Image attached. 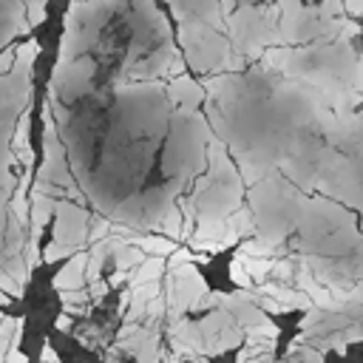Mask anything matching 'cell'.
<instances>
[{"mask_svg":"<svg viewBox=\"0 0 363 363\" xmlns=\"http://www.w3.org/2000/svg\"><path fill=\"white\" fill-rule=\"evenodd\" d=\"M207 164L210 173L196 182L187 204L193 207L199 224H221L233 213H238L241 204V176L233 159L227 156V147L221 139H210L207 145Z\"/></svg>","mask_w":363,"mask_h":363,"instance_id":"1","label":"cell"},{"mask_svg":"<svg viewBox=\"0 0 363 363\" xmlns=\"http://www.w3.org/2000/svg\"><path fill=\"white\" fill-rule=\"evenodd\" d=\"M167 147L162 159V173L167 182L187 184L190 176L201 173L207 162V145H210V128L207 119L196 108H176L170 113L167 125Z\"/></svg>","mask_w":363,"mask_h":363,"instance_id":"2","label":"cell"},{"mask_svg":"<svg viewBox=\"0 0 363 363\" xmlns=\"http://www.w3.org/2000/svg\"><path fill=\"white\" fill-rule=\"evenodd\" d=\"M227 31H230V45L241 57H258L267 45L281 43L278 31V14L267 9L264 3H244L227 17Z\"/></svg>","mask_w":363,"mask_h":363,"instance_id":"3","label":"cell"},{"mask_svg":"<svg viewBox=\"0 0 363 363\" xmlns=\"http://www.w3.org/2000/svg\"><path fill=\"white\" fill-rule=\"evenodd\" d=\"M54 218H57V227H54V241L45 247V261H57V258L71 255L91 235L88 213L74 201H57Z\"/></svg>","mask_w":363,"mask_h":363,"instance_id":"4","label":"cell"},{"mask_svg":"<svg viewBox=\"0 0 363 363\" xmlns=\"http://www.w3.org/2000/svg\"><path fill=\"white\" fill-rule=\"evenodd\" d=\"M167 6L173 9L179 26H190V23H204L213 26L218 31H224L221 23V3L218 0H167Z\"/></svg>","mask_w":363,"mask_h":363,"instance_id":"5","label":"cell"},{"mask_svg":"<svg viewBox=\"0 0 363 363\" xmlns=\"http://www.w3.org/2000/svg\"><path fill=\"white\" fill-rule=\"evenodd\" d=\"M167 99H170V105H179V108H196V105L204 99V91H201V85H196L187 74H182V77L170 79V85H167Z\"/></svg>","mask_w":363,"mask_h":363,"instance_id":"6","label":"cell"},{"mask_svg":"<svg viewBox=\"0 0 363 363\" xmlns=\"http://www.w3.org/2000/svg\"><path fill=\"white\" fill-rule=\"evenodd\" d=\"M88 258H91V255H88L85 250H82V252H74V258L65 264V269L57 275V281H54V284H57L62 292H65V289L79 286V284L85 281V272H88Z\"/></svg>","mask_w":363,"mask_h":363,"instance_id":"7","label":"cell"},{"mask_svg":"<svg viewBox=\"0 0 363 363\" xmlns=\"http://www.w3.org/2000/svg\"><path fill=\"white\" fill-rule=\"evenodd\" d=\"M238 3L244 6V3H264V0H221V11H224V14L230 17V14H233V11L238 9Z\"/></svg>","mask_w":363,"mask_h":363,"instance_id":"8","label":"cell"},{"mask_svg":"<svg viewBox=\"0 0 363 363\" xmlns=\"http://www.w3.org/2000/svg\"><path fill=\"white\" fill-rule=\"evenodd\" d=\"M3 363H28V360H26L17 349H9V354H6V360H3Z\"/></svg>","mask_w":363,"mask_h":363,"instance_id":"9","label":"cell"},{"mask_svg":"<svg viewBox=\"0 0 363 363\" xmlns=\"http://www.w3.org/2000/svg\"><path fill=\"white\" fill-rule=\"evenodd\" d=\"M43 363H57V354L51 352V346H45V349H43Z\"/></svg>","mask_w":363,"mask_h":363,"instance_id":"10","label":"cell"},{"mask_svg":"<svg viewBox=\"0 0 363 363\" xmlns=\"http://www.w3.org/2000/svg\"><path fill=\"white\" fill-rule=\"evenodd\" d=\"M281 9H289V6H298V0H278Z\"/></svg>","mask_w":363,"mask_h":363,"instance_id":"11","label":"cell"},{"mask_svg":"<svg viewBox=\"0 0 363 363\" xmlns=\"http://www.w3.org/2000/svg\"><path fill=\"white\" fill-rule=\"evenodd\" d=\"M68 323H71V320H68V318H65V315H62V318H60V320H57V326H60V329H68Z\"/></svg>","mask_w":363,"mask_h":363,"instance_id":"12","label":"cell"}]
</instances>
